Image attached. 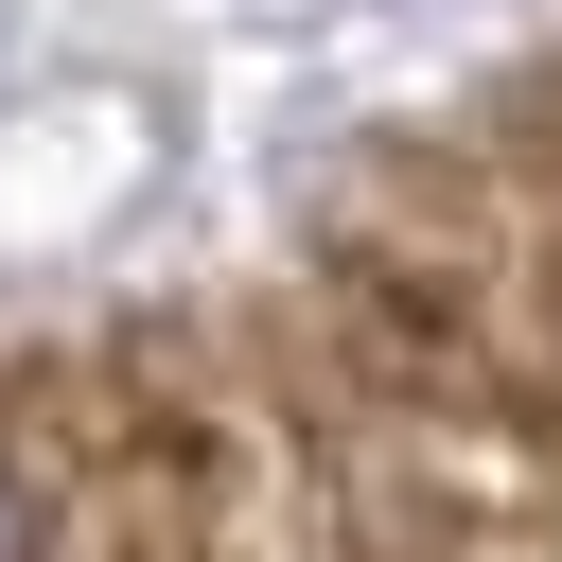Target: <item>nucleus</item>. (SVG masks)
<instances>
[{"instance_id":"nucleus-1","label":"nucleus","mask_w":562,"mask_h":562,"mask_svg":"<svg viewBox=\"0 0 562 562\" xmlns=\"http://www.w3.org/2000/svg\"><path fill=\"white\" fill-rule=\"evenodd\" d=\"M0 562H53V492H35L18 457H0Z\"/></svg>"}]
</instances>
